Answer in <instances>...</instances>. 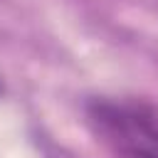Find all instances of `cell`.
<instances>
[{
    "mask_svg": "<svg viewBox=\"0 0 158 158\" xmlns=\"http://www.w3.org/2000/svg\"><path fill=\"white\" fill-rule=\"evenodd\" d=\"M84 118L116 158H158V106L141 96H89Z\"/></svg>",
    "mask_w": 158,
    "mask_h": 158,
    "instance_id": "cell-1",
    "label": "cell"
}]
</instances>
